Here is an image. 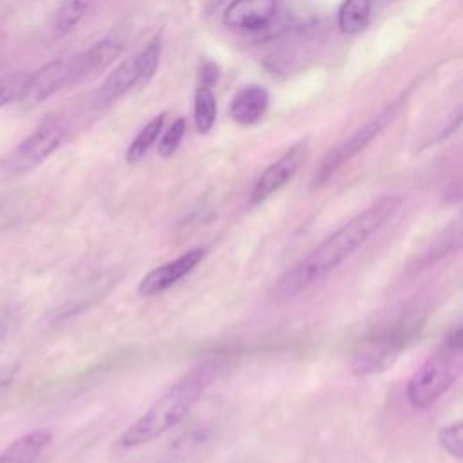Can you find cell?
<instances>
[{
  "instance_id": "cell-1",
  "label": "cell",
  "mask_w": 463,
  "mask_h": 463,
  "mask_svg": "<svg viewBox=\"0 0 463 463\" xmlns=\"http://www.w3.org/2000/svg\"><path fill=\"white\" fill-rule=\"evenodd\" d=\"M400 206L402 197L385 195L351 217L277 280L275 295L279 298H293L327 279L358 248H362Z\"/></svg>"
},
{
  "instance_id": "cell-2",
  "label": "cell",
  "mask_w": 463,
  "mask_h": 463,
  "mask_svg": "<svg viewBox=\"0 0 463 463\" xmlns=\"http://www.w3.org/2000/svg\"><path fill=\"white\" fill-rule=\"evenodd\" d=\"M217 365L203 362L172 383L127 430L119 436L118 447L136 449L146 445L177 427L201 400L215 376Z\"/></svg>"
},
{
  "instance_id": "cell-3",
  "label": "cell",
  "mask_w": 463,
  "mask_h": 463,
  "mask_svg": "<svg viewBox=\"0 0 463 463\" xmlns=\"http://www.w3.org/2000/svg\"><path fill=\"white\" fill-rule=\"evenodd\" d=\"M423 327V317L416 309L396 313L374 326L356 345L351 356V371L356 376H369L387 371L414 342Z\"/></svg>"
},
{
  "instance_id": "cell-4",
  "label": "cell",
  "mask_w": 463,
  "mask_h": 463,
  "mask_svg": "<svg viewBox=\"0 0 463 463\" xmlns=\"http://www.w3.org/2000/svg\"><path fill=\"white\" fill-rule=\"evenodd\" d=\"M463 369V333L456 326L441 344L412 373L407 382L405 396L412 409L425 411L436 403L459 378Z\"/></svg>"
},
{
  "instance_id": "cell-5",
  "label": "cell",
  "mask_w": 463,
  "mask_h": 463,
  "mask_svg": "<svg viewBox=\"0 0 463 463\" xmlns=\"http://www.w3.org/2000/svg\"><path fill=\"white\" fill-rule=\"evenodd\" d=\"M65 136L67 127L58 119L40 125L9 156L2 159V174L7 177H16L31 172L61 146Z\"/></svg>"
},
{
  "instance_id": "cell-6",
  "label": "cell",
  "mask_w": 463,
  "mask_h": 463,
  "mask_svg": "<svg viewBox=\"0 0 463 463\" xmlns=\"http://www.w3.org/2000/svg\"><path fill=\"white\" fill-rule=\"evenodd\" d=\"M78 80H81L78 54L49 61L42 69H38L34 74H29L24 101L33 105L42 103L47 98L54 96L63 87Z\"/></svg>"
},
{
  "instance_id": "cell-7",
  "label": "cell",
  "mask_w": 463,
  "mask_h": 463,
  "mask_svg": "<svg viewBox=\"0 0 463 463\" xmlns=\"http://www.w3.org/2000/svg\"><path fill=\"white\" fill-rule=\"evenodd\" d=\"M394 114V109H385L383 112H380L376 118H373L369 123H365L362 128H358L347 141H344L338 148L331 150L322 165L318 166L317 174H315V184H322L326 183L336 170L342 163L349 161L351 157H354L358 152H362L382 130L383 127L387 125V121L392 118Z\"/></svg>"
},
{
  "instance_id": "cell-8",
  "label": "cell",
  "mask_w": 463,
  "mask_h": 463,
  "mask_svg": "<svg viewBox=\"0 0 463 463\" xmlns=\"http://www.w3.org/2000/svg\"><path fill=\"white\" fill-rule=\"evenodd\" d=\"M204 257H206V248L197 246V248H192V250L181 253L179 257L150 269L139 280L137 293L141 297H154V295L165 293L166 289L175 286L181 279H184L188 273H192Z\"/></svg>"
},
{
  "instance_id": "cell-9",
  "label": "cell",
  "mask_w": 463,
  "mask_h": 463,
  "mask_svg": "<svg viewBox=\"0 0 463 463\" xmlns=\"http://www.w3.org/2000/svg\"><path fill=\"white\" fill-rule=\"evenodd\" d=\"M306 156V145L298 143L291 146L286 154H282L275 163H271L255 181L250 201L251 204H259L279 192L298 170L302 159Z\"/></svg>"
},
{
  "instance_id": "cell-10",
  "label": "cell",
  "mask_w": 463,
  "mask_h": 463,
  "mask_svg": "<svg viewBox=\"0 0 463 463\" xmlns=\"http://www.w3.org/2000/svg\"><path fill=\"white\" fill-rule=\"evenodd\" d=\"M277 0H232L222 14L224 25L239 31L264 29L275 16Z\"/></svg>"
},
{
  "instance_id": "cell-11",
  "label": "cell",
  "mask_w": 463,
  "mask_h": 463,
  "mask_svg": "<svg viewBox=\"0 0 463 463\" xmlns=\"http://www.w3.org/2000/svg\"><path fill=\"white\" fill-rule=\"evenodd\" d=\"M51 439L52 432L49 429H34L16 438L7 449H4L0 452V463H34Z\"/></svg>"
},
{
  "instance_id": "cell-12",
  "label": "cell",
  "mask_w": 463,
  "mask_h": 463,
  "mask_svg": "<svg viewBox=\"0 0 463 463\" xmlns=\"http://www.w3.org/2000/svg\"><path fill=\"white\" fill-rule=\"evenodd\" d=\"M268 103V90L259 85H250L235 94L230 105V116L241 125H253L264 116Z\"/></svg>"
},
{
  "instance_id": "cell-13",
  "label": "cell",
  "mask_w": 463,
  "mask_h": 463,
  "mask_svg": "<svg viewBox=\"0 0 463 463\" xmlns=\"http://www.w3.org/2000/svg\"><path fill=\"white\" fill-rule=\"evenodd\" d=\"M123 45L125 43L119 34H110V36H105L103 40L96 42L87 51L80 52L78 61H80L81 78L107 69L121 54Z\"/></svg>"
},
{
  "instance_id": "cell-14",
  "label": "cell",
  "mask_w": 463,
  "mask_h": 463,
  "mask_svg": "<svg viewBox=\"0 0 463 463\" xmlns=\"http://www.w3.org/2000/svg\"><path fill=\"white\" fill-rule=\"evenodd\" d=\"M136 83H139V71L136 58H127L121 61L101 83L98 90V99L103 103H110L118 98H121L127 90H130Z\"/></svg>"
},
{
  "instance_id": "cell-15",
  "label": "cell",
  "mask_w": 463,
  "mask_h": 463,
  "mask_svg": "<svg viewBox=\"0 0 463 463\" xmlns=\"http://www.w3.org/2000/svg\"><path fill=\"white\" fill-rule=\"evenodd\" d=\"M371 13V0H344L338 11V27L345 34L365 29Z\"/></svg>"
},
{
  "instance_id": "cell-16",
  "label": "cell",
  "mask_w": 463,
  "mask_h": 463,
  "mask_svg": "<svg viewBox=\"0 0 463 463\" xmlns=\"http://www.w3.org/2000/svg\"><path fill=\"white\" fill-rule=\"evenodd\" d=\"M163 125H165V114H159L139 130V134L134 137V141L127 148V156H125L127 163L136 165L146 156V152L152 148V145L159 137Z\"/></svg>"
},
{
  "instance_id": "cell-17",
  "label": "cell",
  "mask_w": 463,
  "mask_h": 463,
  "mask_svg": "<svg viewBox=\"0 0 463 463\" xmlns=\"http://www.w3.org/2000/svg\"><path fill=\"white\" fill-rule=\"evenodd\" d=\"M194 119H195V128L199 134H208L215 123L217 116V103L212 87L199 85L195 90V99H194Z\"/></svg>"
},
{
  "instance_id": "cell-18",
  "label": "cell",
  "mask_w": 463,
  "mask_h": 463,
  "mask_svg": "<svg viewBox=\"0 0 463 463\" xmlns=\"http://www.w3.org/2000/svg\"><path fill=\"white\" fill-rule=\"evenodd\" d=\"M94 0H63L54 14V33L65 34L71 29H74L81 18L87 14Z\"/></svg>"
},
{
  "instance_id": "cell-19",
  "label": "cell",
  "mask_w": 463,
  "mask_h": 463,
  "mask_svg": "<svg viewBox=\"0 0 463 463\" xmlns=\"http://www.w3.org/2000/svg\"><path fill=\"white\" fill-rule=\"evenodd\" d=\"M159 56H161V36L157 34L145 45V49H141L139 54L134 56L139 71V81L146 83L154 76L159 65Z\"/></svg>"
},
{
  "instance_id": "cell-20",
  "label": "cell",
  "mask_w": 463,
  "mask_h": 463,
  "mask_svg": "<svg viewBox=\"0 0 463 463\" xmlns=\"http://www.w3.org/2000/svg\"><path fill=\"white\" fill-rule=\"evenodd\" d=\"M27 81H29V74H24V72H13V74L0 76V109L7 107L18 99H24Z\"/></svg>"
},
{
  "instance_id": "cell-21",
  "label": "cell",
  "mask_w": 463,
  "mask_h": 463,
  "mask_svg": "<svg viewBox=\"0 0 463 463\" xmlns=\"http://www.w3.org/2000/svg\"><path fill=\"white\" fill-rule=\"evenodd\" d=\"M438 441L443 447V450L456 459H461L463 456V423L459 420L447 423L438 432Z\"/></svg>"
},
{
  "instance_id": "cell-22",
  "label": "cell",
  "mask_w": 463,
  "mask_h": 463,
  "mask_svg": "<svg viewBox=\"0 0 463 463\" xmlns=\"http://www.w3.org/2000/svg\"><path fill=\"white\" fill-rule=\"evenodd\" d=\"M184 130H186V121L183 118L175 119L168 130H165L161 141H159V146H157V152L161 157H170L181 145L183 141V136H184Z\"/></svg>"
},
{
  "instance_id": "cell-23",
  "label": "cell",
  "mask_w": 463,
  "mask_h": 463,
  "mask_svg": "<svg viewBox=\"0 0 463 463\" xmlns=\"http://www.w3.org/2000/svg\"><path fill=\"white\" fill-rule=\"evenodd\" d=\"M199 78H201V83H199V85L212 87V85L217 81V78H219V69H217V65L212 63V61H204L203 67H201Z\"/></svg>"
},
{
  "instance_id": "cell-24",
  "label": "cell",
  "mask_w": 463,
  "mask_h": 463,
  "mask_svg": "<svg viewBox=\"0 0 463 463\" xmlns=\"http://www.w3.org/2000/svg\"><path fill=\"white\" fill-rule=\"evenodd\" d=\"M14 374H16V365H4V367H0V394L11 385Z\"/></svg>"
},
{
  "instance_id": "cell-25",
  "label": "cell",
  "mask_w": 463,
  "mask_h": 463,
  "mask_svg": "<svg viewBox=\"0 0 463 463\" xmlns=\"http://www.w3.org/2000/svg\"><path fill=\"white\" fill-rule=\"evenodd\" d=\"M0 327H2V322H0Z\"/></svg>"
}]
</instances>
